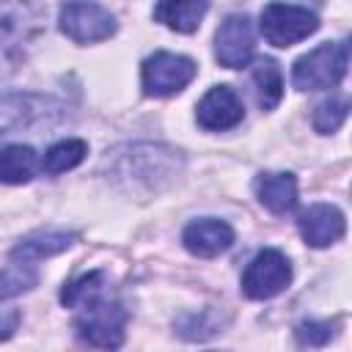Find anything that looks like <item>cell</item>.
Here are the masks:
<instances>
[{"label":"cell","instance_id":"cell-1","mask_svg":"<svg viewBox=\"0 0 352 352\" xmlns=\"http://www.w3.org/2000/svg\"><path fill=\"white\" fill-rule=\"evenodd\" d=\"M102 168L107 170L113 182L124 187L160 190L182 173L184 157L182 151L165 143H129V146H118L107 151Z\"/></svg>","mask_w":352,"mask_h":352},{"label":"cell","instance_id":"cell-2","mask_svg":"<svg viewBox=\"0 0 352 352\" xmlns=\"http://www.w3.org/2000/svg\"><path fill=\"white\" fill-rule=\"evenodd\" d=\"M126 319H129L126 308L118 300H104L99 292L77 305L74 327H77V336L82 344H88L94 349L113 352L124 344Z\"/></svg>","mask_w":352,"mask_h":352},{"label":"cell","instance_id":"cell-3","mask_svg":"<svg viewBox=\"0 0 352 352\" xmlns=\"http://www.w3.org/2000/svg\"><path fill=\"white\" fill-rule=\"evenodd\" d=\"M346 66H349L346 41H327L294 60L292 82L300 91H324L344 80Z\"/></svg>","mask_w":352,"mask_h":352},{"label":"cell","instance_id":"cell-4","mask_svg":"<svg viewBox=\"0 0 352 352\" xmlns=\"http://www.w3.org/2000/svg\"><path fill=\"white\" fill-rule=\"evenodd\" d=\"M195 72L198 66L187 55L154 52L140 66V82L148 96H173L192 82Z\"/></svg>","mask_w":352,"mask_h":352},{"label":"cell","instance_id":"cell-5","mask_svg":"<svg viewBox=\"0 0 352 352\" xmlns=\"http://www.w3.org/2000/svg\"><path fill=\"white\" fill-rule=\"evenodd\" d=\"M261 33L272 47H292L319 28V16L302 6L270 3L261 8Z\"/></svg>","mask_w":352,"mask_h":352},{"label":"cell","instance_id":"cell-6","mask_svg":"<svg viewBox=\"0 0 352 352\" xmlns=\"http://www.w3.org/2000/svg\"><path fill=\"white\" fill-rule=\"evenodd\" d=\"M289 283H292V264L275 248L258 250L242 272V292L250 300H270L280 294Z\"/></svg>","mask_w":352,"mask_h":352},{"label":"cell","instance_id":"cell-7","mask_svg":"<svg viewBox=\"0 0 352 352\" xmlns=\"http://www.w3.org/2000/svg\"><path fill=\"white\" fill-rule=\"evenodd\" d=\"M60 30L77 44L104 41L116 33V16L99 3H66L58 14Z\"/></svg>","mask_w":352,"mask_h":352},{"label":"cell","instance_id":"cell-8","mask_svg":"<svg viewBox=\"0 0 352 352\" xmlns=\"http://www.w3.org/2000/svg\"><path fill=\"white\" fill-rule=\"evenodd\" d=\"M256 36L248 14H231L220 22L214 33V58L228 69H242L253 58Z\"/></svg>","mask_w":352,"mask_h":352},{"label":"cell","instance_id":"cell-9","mask_svg":"<svg viewBox=\"0 0 352 352\" xmlns=\"http://www.w3.org/2000/svg\"><path fill=\"white\" fill-rule=\"evenodd\" d=\"M195 118L209 132L231 129L245 118V104H242V99L236 96V91L231 85H214L198 102Z\"/></svg>","mask_w":352,"mask_h":352},{"label":"cell","instance_id":"cell-10","mask_svg":"<svg viewBox=\"0 0 352 352\" xmlns=\"http://www.w3.org/2000/svg\"><path fill=\"white\" fill-rule=\"evenodd\" d=\"M182 242L192 256L214 258L234 245V228L217 217H198L187 223V228L182 231Z\"/></svg>","mask_w":352,"mask_h":352},{"label":"cell","instance_id":"cell-11","mask_svg":"<svg viewBox=\"0 0 352 352\" xmlns=\"http://www.w3.org/2000/svg\"><path fill=\"white\" fill-rule=\"evenodd\" d=\"M297 226H300L302 239L311 248H327V245L338 242L344 236V228H346L344 214L336 206H330V204H314V206H308L300 214Z\"/></svg>","mask_w":352,"mask_h":352},{"label":"cell","instance_id":"cell-12","mask_svg":"<svg viewBox=\"0 0 352 352\" xmlns=\"http://www.w3.org/2000/svg\"><path fill=\"white\" fill-rule=\"evenodd\" d=\"M256 198L272 214H286L297 206V179L292 173H261L256 176Z\"/></svg>","mask_w":352,"mask_h":352},{"label":"cell","instance_id":"cell-13","mask_svg":"<svg viewBox=\"0 0 352 352\" xmlns=\"http://www.w3.org/2000/svg\"><path fill=\"white\" fill-rule=\"evenodd\" d=\"M47 102L33 94H6L0 96V138L11 135L22 126H30L38 116H44Z\"/></svg>","mask_w":352,"mask_h":352},{"label":"cell","instance_id":"cell-14","mask_svg":"<svg viewBox=\"0 0 352 352\" xmlns=\"http://www.w3.org/2000/svg\"><path fill=\"white\" fill-rule=\"evenodd\" d=\"M72 242H74V234H66V231H36V234H28L25 239H19L14 245L11 258L30 264V261H38V258H47V256L66 250Z\"/></svg>","mask_w":352,"mask_h":352},{"label":"cell","instance_id":"cell-15","mask_svg":"<svg viewBox=\"0 0 352 352\" xmlns=\"http://www.w3.org/2000/svg\"><path fill=\"white\" fill-rule=\"evenodd\" d=\"M206 11H209V6L195 3V0H168V3L154 6V16L176 33H192L201 25Z\"/></svg>","mask_w":352,"mask_h":352},{"label":"cell","instance_id":"cell-16","mask_svg":"<svg viewBox=\"0 0 352 352\" xmlns=\"http://www.w3.org/2000/svg\"><path fill=\"white\" fill-rule=\"evenodd\" d=\"M38 170V154L30 146H3L0 148V182L25 184Z\"/></svg>","mask_w":352,"mask_h":352},{"label":"cell","instance_id":"cell-17","mask_svg":"<svg viewBox=\"0 0 352 352\" xmlns=\"http://www.w3.org/2000/svg\"><path fill=\"white\" fill-rule=\"evenodd\" d=\"M253 85H256V99L261 110H275L280 96H283V74L280 66L272 58H258L253 63Z\"/></svg>","mask_w":352,"mask_h":352},{"label":"cell","instance_id":"cell-18","mask_svg":"<svg viewBox=\"0 0 352 352\" xmlns=\"http://www.w3.org/2000/svg\"><path fill=\"white\" fill-rule=\"evenodd\" d=\"M88 154V143L80 140V138H66V140H58L55 146L47 148L44 154V162H41V170L50 173V176H58V173H66L72 168H77Z\"/></svg>","mask_w":352,"mask_h":352},{"label":"cell","instance_id":"cell-19","mask_svg":"<svg viewBox=\"0 0 352 352\" xmlns=\"http://www.w3.org/2000/svg\"><path fill=\"white\" fill-rule=\"evenodd\" d=\"M38 6L28 3H0V44L28 36V22H38Z\"/></svg>","mask_w":352,"mask_h":352},{"label":"cell","instance_id":"cell-20","mask_svg":"<svg viewBox=\"0 0 352 352\" xmlns=\"http://www.w3.org/2000/svg\"><path fill=\"white\" fill-rule=\"evenodd\" d=\"M223 314L217 308H201V311H192V314H184L176 319V333L184 338V341H204L209 336H214L220 327H223Z\"/></svg>","mask_w":352,"mask_h":352},{"label":"cell","instance_id":"cell-21","mask_svg":"<svg viewBox=\"0 0 352 352\" xmlns=\"http://www.w3.org/2000/svg\"><path fill=\"white\" fill-rule=\"evenodd\" d=\"M38 283V272L33 264H22V261H11L0 270V302L11 300L22 292H30Z\"/></svg>","mask_w":352,"mask_h":352},{"label":"cell","instance_id":"cell-22","mask_svg":"<svg viewBox=\"0 0 352 352\" xmlns=\"http://www.w3.org/2000/svg\"><path fill=\"white\" fill-rule=\"evenodd\" d=\"M104 289V272L102 270H91L74 280H69L63 289H60V302L66 308H77L80 302H85L88 297L99 294Z\"/></svg>","mask_w":352,"mask_h":352},{"label":"cell","instance_id":"cell-23","mask_svg":"<svg viewBox=\"0 0 352 352\" xmlns=\"http://www.w3.org/2000/svg\"><path fill=\"white\" fill-rule=\"evenodd\" d=\"M346 113H349L346 99L330 96V99H324V102L316 104V110H314V116H311V124H314V129H316L319 135H330V132H336V129L346 121Z\"/></svg>","mask_w":352,"mask_h":352},{"label":"cell","instance_id":"cell-24","mask_svg":"<svg viewBox=\"0 0 352 352\" xmlns=\"http://www.w3.org/2000/svg\"><path fill=\"white\" fill-rule=\"evenodd\" d=\"M336 336V322H302L294 327V338L302 346H324Z\"/></svg>","mask_w":352,"mask_h":352},{"label":"cell","instance_id":"cell-25","mask_svg":"<svg viewBox=\"0 0 352 352\" xmlns=\"http://www.w3.org/2000/svg\"><path fill=\"white\" fill-rule=\"evenodd\" d=\"M19 319H22V314H19L16 308H11V311H3V314H0V341L11 338V336L16 333Z\"/></svg>","mask_w":352,"mask_h":352}]
</instances>
